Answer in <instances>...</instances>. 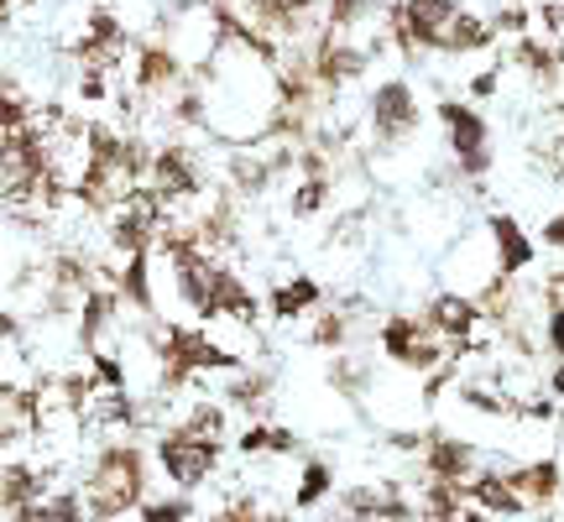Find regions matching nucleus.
Wrapping results in <instances>:
<instances>
[{"instance_id":"6","label":"nucleus","mask_w":564,"mask_h":522,"mask_svg":"<svg viewBox=\"0 0 564 522\" xmlns=\"http://www.w3.org/2000/svg\"><path fill=\"white\" fill-rule=\"evenodd\" d=\"M157 356H163L167 387L188 381L193 371H231V366H235L231 351H220V345H214V340H204L199 330H163V345H157Z\"/></svg>"},{"instance_id":"28","label":"nucleus","mask_w":564,"mask_h":522,"mask_svg":"<svg viewBox=\"0 0 564 522\" xmlns=\"http://www.w3.org/2000/svg\"><path fill=\"white\" fill-rule=\"evenodd\" d=\"M492 95H496V69L475 73V79H470V99H492Z\"/></svg>"},{"instance_id":"26","label":"nucleus","mask_w":564,"mask_h":522,"mask_svg":"<svg viewBox=\"0 0 564 522\" xmlns=\"http://www.w3.org/2000/svg\"><path fill=\"white\" fill-rule=\"evenodd\" d=\"M543 26H549V37H554V43H564V0H543Z\"/></svg>"},{"instance_id":"1","label":"nucleus","mask_w":564,"mask_h":522,"mask_svg":"<svg viewBox=\"0 0 564 522\" xmlns=\"http://www.w3.org/2000/svg\"><path fill=\"white\" fill-rule=\"evenodd\" d=\"M141 491H146V460H141V450L105 444L99 460L90 465V481H84L90 522H116L120 512L141 507Z\"/></svg>"},{"instance_id":"22","label":"nucleus","mask_w":564,"mask_h":522,"mask_svg":"<svg viewBox=\"0 0 564 522\" xmlns=\"http://www.w3.org/2000/svg\"><path fill=\"white\" fill-rule=\"evenodd\" d=\"M325 193H329V183H325V178H314V173H308V178H304V189L293 193V220H308V214H319V204H325Z\"/></svg>"},{"instance_id":"13","label":"nucleus","mask_w":564,"mask_h":522,"mask_svg":"<svg viewBox=\"0 0 564 522\" xmlns=\"http://www.w3.org/2000/svg\"><path fill=\"white\" fill-rule=\"evenodd\" d=\"M466 491H470L475 507H486V512H496V518L528 512V501H522V491L513 486V475H475V481H466Z\"/></svg>"},{"instance_id":"7","label":"nucleus","mask_w":564,"mask_h":522,"mask_svg":"<svg viewBox=\"0 0 564 522\" xmlns=\"http://www.w3.org/2000/svg\"><path fill=\"white\" fill-rule=\"evenodd\" d=\"M366 110H372V126L381 142H402V137L419 131V99H413V90L402 79H381L372 99H366Z\"/></svg>"},{"instance_id":"9","label":"nucleus","mask_w":564,"mask_h":522,"mask_svg":"<svg viewBox=\"0 0 564 522\" xmlns=\"http://www.w3.org/2000/svg\"><path fill=\"white\" fill-rule=\"evenodd\" d=\"M319 0H240V22L257 26L261 37H298L304 26H314Z\"/></svg>"},{"instance_id":"21","label":"nucleus","mask_w":564,"mask_h":522,"mask_svg":"<svg viewBox=\"0 0 564 522\" xmlns=\"http://www.w3.org/2000/svg\"><path fill=\"white\" fill-rule=\"evenodd\" d=\"M193 518V501L188 497H167V501H146L141 522H188Z\"/></svg>"},{"instance_id":"2","label":"nucleus","mask_w":564,"mask_h":522,"mask_svg":"<svg viewBox=\"0 0 564 522\" xmlns=\"http://www.w3.org/2000/svg\"><path fill=\"white\" fill-rule=\"evenodd\" d=\"M214 460H220V439H204V434H193L188 424L157 439V465L167 471V481L178 491H199L214 475Z\"/></svg>"},{"instance_id":"10","label":"nucleus","mask_w":564,"mask_h":522,"mask_svg":"<svg viewBox=\"0 0 564 522\" xmlns=\"http://www.w3.org/2000/svg\"><path fill=\"white\" fill-rule=\"evenodd\" d=\"M481 319H486V309L460 298V293H439V298L428 304V324L445 334L449 345H481V340H475V334H481Z\"/></svg>"},{"instance_id":"17","label":"nucleus","mask_w":564,"mask_h":522,"mask_svg":"<svg viewBox=\"0 0 564 522\" xmlns=\"http://www.w3.org/2000/svg\"><path fill=\"white\" fill-rule=\"evenodd\" d=\"M513 486L522 491V501H528V507H543V501L560 497V465H554V460L522 465V471H513Z\"/></svg>"},{"instance_id":"20","label":"nucleus","mask_w":564,"mask_h":522,"mask_svg":"<svg viewBox=\"0 0 564 522\" xmlns=\"http://www.w3.org/2000/svg\"><path fill=\"white\" fill-rule=\"evenodd\" d=\"M329 486H334V471H329L325 460H308L304 481H298V497H293V501H298V507L308 512V507H319V501L329 497Z\"/></svg>"},{"instance_id":"24","label":"nucleus","mask_w":564,"mask_h":522,"mask_svg":"<svg viewBox=\"0 0 564 522\" xmlns=\"http://www.w3.org/2000/svg\"><path fill=\"white\" fill-rule=\"evenodd\" d=\"M543 340H549V351L564 360V304L549 309V324H543Z\"/></svg>"},{"instance_id":"3","label":"nucleus","mask_w":564,"mask_h":522,"mask_svg":"<svg viewBox=\"0 0 564 522\" xmlns=\"http://www.w3.org/2000/svg\"><path fill=\"white\" fill-rule=\"evenodd\" d=\"M439 126H445L449 152H455L460 173H466V178H481V173L492 167V126L481 120V110L466 105V99H439Z\"/></svg>"},{"instance_id":"25","label":"nucleus","mask_w":564,"mask_h":522,"mask_svg":"<svg viewBox=\"0 0 564 522\" xmlns=\"http://www.w3.org/2000/svg\"><path fill=\"white\" fill-rule=\"evenodd\" d=\"M314 340H319V345H340V340H345V319H340V313H325V319L314 324Z\"/></svg>"},{"instance_id":"29","label":"nucleus","mask_w":564,"mask_h":522,"mask_svg":"<svg viewBox=\"0 0 564 522\" xmlns=\"http://www.w3.org/2000/svg\"><path fill=\"white\" fill-rule=\"evenodd\" d=\"M543 246H554V251H564V210L554 214V220H549V225H543Z\"/></svg>"},{"instance_id":"30","label":"nucleus","mask_w":564,"mask_h":522,"mask_svg":"<svg viewBox=\"0 0 564 522\" xmlns=\"http://www.w3.org/2000/svg\"><path fill=\"white\" fill-rule=\"evenodd\" d=\"M549 387H554V398H564V360H560V371L549 377Z\"/></svg>"},{"instance_id":"27","label":"nucleus","mask_w":564,"mask_h":522,"mask_svg":"<svg viewBox=\"0 0 564 522\" xmlns=\"http://www.w3.org/2000/svg\"><path fill=\"white\" fill-rule=\"evenodd\" d=\"M261 450H272V428H246L240 434V454H261Z\"/></svg>"},{"instance_id":"16","label":"nucleus","mask_w":564,"mask_h":522,"mask_svg":"<svg viewBox=\"0 0 564 522\" xmlns=\"http://www.w3.org/2000/svg\"><path fill=\"white\" fill-rule=\"evenodd\" d=\"M173 79H178V58H173V48L146 43V48L137 52V90L141 95H157V90H167Z\"/></svg>"},{"instance_id":"11","label":"nucleus","mask_w":564,"mask_h":522,"mask_svg":"<svg viewBox=\"0 0 564 522\" xmlns=\"http://www.w3.org/2000/svg\"><path fill=\"white\" fill-rule=\"evenodd\" d=\"M486 236H492V257H496V272H502V277H517V272L533 261V236L517 225L513 214H492V220H486Z\"/></svg>"},{"instance_id":"4","label":"nucleus","mask_w":564,"mask_h":522,"mask_svg":"<svg viewBox=\"0 0 564 522\" xmlns=\"http://www.w3.org/2000/svg\"><path fill=\"white\" fill-rule=\"evenodd\" d=\"M466 5L460 0H398L392 5V37L402 48H434L445 52L449 43V26Z\"/></svg>"},{"instance_id":"5","label":"nucleus","mask_w":564,"mask_h":522,"mask_svg":"<svg viewBox=\"0 0 564 522\" xmlns=\"http://www.w3.org/2000/svg\"><path fill=\"white\" fill-rule=\"evenodd\" d=\"M381 351H387V360H398V366H408V371H434L439 360H445L449 340L428 319H408V313H398V319H387L381 324Z\"/></svg>"},{"instance_id":"15","label":"nucleus","mask_w":564,"mask_h":522,"mask_svg":"<svg viewBox=\"0 0 564 522\" xmlns=\"http://www.w3.org/2000/svg\"><path fill=\"white\" fill-rule=\"evenodd\" d=\"M214 313H220V319H235V324H251V319H257L251 287L240 283L235 272H225V266H220V277H214Z\"/></svg>"},{"instance_id":"8","label":"nucleus","mask_w":564,"mask_h":522,"mask_svg":"<svg viewBox=\"0 0 564 522\" xmlns=\"http://www.w3.org/2000/svg\"><path fill=\"white\" fill-rule=\"evenodd\" d=\"M141 189H152L157 199H193V193L204 189V173L193 163V152L188 146H163L152 163H146V183Z\"/></svg>"},{"instance_id":"31","label":"nucleus","mask_w":564,"mask_h":522,"mask_svg":"<svg viewBox=\"0 0 564 522\" xmlns=\"http://www.w3.org/2000/svg\"><path fill=\"white\" fill-rule=\"evenodd\" d=\"M11 5H32V0H5V16H11Z\"/></svg>"},{"instance_id":"18","label":"nucleus","mask_w":564,"mask_h":522,"mask_svg":"<svg viewBox=\"0 0 564 522\" xmlns=\"http://www.w3.org/2000/svg\"><path fill=\"white\" fill-rule=\"evenodd\" d=\"M319 298H325V287L314 283V277H293V283L272 287V313H278V319H298V313H308Z\"/></svg>"},{"instance_id":"23","label":"nucleus","mask_w":564,"mask_h":522,"mask_svg":"<svg viewBox=\"0 0 564 522\" xmlns=\"http://www.w3.org/2000/svg\"><path fill=\"white\" fill-rule=\"evenodd\" d=\"M188 428L204 434V439H220V434H225V413H220L214 403H199L193 413H188Z\"/></svg>"},{"instance_id":"12","label":"nucleus","mask_w":564,"mask_h":522,"mask_svg":"<svg viewBox=\"0 0 564 522\" xmlns=\"http://www.w3.org/2000/svg\"><path fill=\"white\" fill-rule=\"evenodd\" d=\"M423 465H428V475H434V481H455V486L475 481V450H470V444H460V439H434V444H428V454H423Z\"/></svg>"},{"instance_id":"14","label":"nucleus","mask_w":564,"mask_h":522,"mask_svg":"<svg viewBox=\"0 0 564 522\" xmlns=\"http://www.w3.org/2000/svg\"><path fill=\"white\" fill-rule=\"evenodd\" d=\"M16 522H84L90 501H79L73 491H43L37 501H26L22 512H11Z\"/></svg>"},{"instance_id":"19","label":"nucleus","mask_w":564,"mask_h":522,"mask_svg":"<svg viewBox=\"0 0 564 522\" xmlns=\"http://www.w3.org/2000/svg\"><path fill=\"white\" fill-rule=\"evenodd\" d=\"M37 497H43V475L32 471V465H22V460H11L5 465V507L22 512L26 501H37Z\"/></svg>"}]
</instances>
